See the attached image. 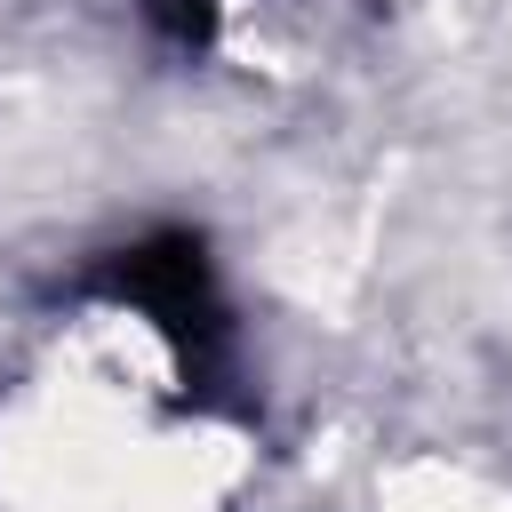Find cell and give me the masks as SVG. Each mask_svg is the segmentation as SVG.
<instances>
[{"mask_svg":"<svg viewBox=\"0 0 512 512\" xmlns=\"http://www.w3.org/2000/svg\"><path fill=\"white\" fill-rule=\"evenodd\" d=\"M152 24H160L176 48H200L208 24H216V0H152Z\"/></svg>","mask_w":512,"mask_h":512,"instance_id":"obj_1","label":"cell"}]
</instances>
